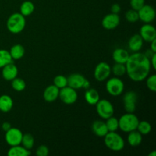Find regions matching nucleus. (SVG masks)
<instances>
[{"instance_id": "nucleus-1", "label": "nucleus", "mask_w": 156, "mask_h": 156, "mask_svg": "<svg viewBox=\"0 0 156 156\" xmlns=\"http://www.w3.org/2000/svg\"><path fill=\"white\" fill-rule=\"evenodd\" d=\"M126 73L131 80L142 82L147 78L151 69L150 59L143 53L129 55L126 63Z\"/></svg>"}, {"instance_id": "nucleus-2", "label": "nucleus", "mask_w": 156, "mask_h": 156, "mask_svg": "<svg viewBox=\"0 0 156 156\" xmlns=\"http://www.w3.org/2000/svg\"><path fill=\"white\" fill-rule=\"evenodd\" d=\"M26 20L21 13H14L8 18L7 29L12 34L21 33L25 27Z\"/></svg>"}, {"instance_id": "nucleus-3", "label": "nucleus", "mask_w": 156, "mask_h": 156, "mask_svg": "<svg viewBox=\"0 0 156 156\" xmlns=\"http://www.w3.org/2000/svg\"><path fill=\"white\" fill-rule=\"evenodd\" d=\"M118 122L120 130L124 133H129L137 129L140 120L133 113H127L121 116Z\"/></svg>"}, {"instance_id": "nucleus-4", "label": "nucleus", "mask_w": 156, "mask_h": 156, "mask_svg": "<svg viewBox=\"0 0 156 156\" xmlns=\"http://www.w3.org/2000/svg\"><path fill=\"white\" fill-rule=\"evenodd\" d=\"M105 144L114 152H119L124 148L125 143L123 137L115 132H108L105 136Z\"/></svg>"}, {"instance_id": "nucleus-5", "label": "nucleus", "mask_w": 156, "mask_h": 156, "mask_svg": "<svg viewBox=\"0 0 156 156\" xmlns=\"http://www.w3.org/2000/svg\"><path fill=\"white\" fill-rule=\"evenodd\" d=\"M96 111L98 114L102 119L107 120L110 117L113 116L114 112V108L111 101L106 99L99 100L96 104Z\"/></svg>"}, {"instance_id": "nucleus-6", "label": "nucleus", "mask_w": 156, "mask_h": 156, "mask_svg": "<svg viewBox=\"0 0 156 156\" xmlns=\"http://www.w3.org/2000/svg\"><path fill=\"white\" fill-rule=\"evenodd\" d=\"M106 90L111 95L117 97L123 93L124 90V84L120 78H111L107 82Z\"/></svg>"}, {"instance_id": "nucleus-7", "label": "nucleus", "mask_w": 156, "mask_h": 156, "mask_svg": "<svg viewBox=\"0 0 156 156\" xmlns=\"http://www.w3.org/2000/svg\"><path fill=\"white\" fill-rule=\"evenodd\" d=\"M59 97L66 105H73L77 101L78 94L76 89L67 85L59 89Z\"/></svg>"}, {"instance_id": "nucleus-8", "label": "nucleus", "mask_w": 156, "mask_h": 156, "mask_svg": "<svg viewBox=\"0 0 156 156\" xmlns=\"http://www.w3.org/2000/svg\"><path fill=\"white\" fill-rule=\"evenodd\" d=\"M111 73V67L105 62H101L96 66L94 72V76L98 82H103L110 76Z\"/></svg>"}, {"instance_id": "nucleus-9", "label": "nucleus", "mask_w": 156, "mask_h": 156, "mask_svg": "<svg viewBox=\"0 0 156 156\" xmlns=\"http://www.w3.org/2000/svg\"><path fill=\"white\" fill-rule=\"evenodd\" d=\"M22 132L18 128H12L5 132V141L10 146H15L21 145L22 140Z\"/></svg>"}, {"instance_id": "nucleus-10", "label": "nucleus", "mask_w": 156, "mask_h": 156, "mask_svg": "<svg viewBox=\"0 0 156 156\" xmlns=\"http://www.w3.org/2000/svg\"><path fill=\"white\" fill-rule=\"evenodd\" d=\"M123 105L125 111L127 113H133L136 111L137 102V94L135 91H129L123 96Z\"/></svg>"}, {"instance_id": "nucleus-11", "label": "nucleus", "mask_w": 156, "mask_h": 156, "mask_svg": "<svg viewBox=\"0 0 156 156\" xmlns=\"http://www.w3.org/2000/svg\"><path fill=\"white\" fill-rule=\"evenodd\" d=\"M138 12L139 20L144 23H150L155 19V11L153 7L149 5H144Z\"/></svg>"}, {"instance_id": "nucleus-12", "label": "nucleus", "mask_w": 156, "mask_h": 156, "mask_svg": "<svg viewBox=\"0 0 156 156\" xmlns=\"http://www.w3.org/2000/svg\"><path fill=\"white\" fill-rule=\"evenodd\" d=\"M140 35L143 38V41L150 43L156 38V30L150 23H145L140 28Z\"/></svg>"}, {"instance_id": "nucleus-13", "label": "nucleus", "mask_w": 156, "mask_h": 156, "mask_svg": "<svg viewBox=\"0 0 156 156\" xmlns=\"http://www.w3.org/2000/svg\"><path fill=\"white\" fill-rule=\"evenodd\" d=\"M120 19L118 14L111 13L104 17L101 24L106 30H114L120 24Z\"/></svg>"}, {"instance_id": "nucleus-14", "label": "nucleus", "mask_w": 156, "mask_h": 156, "mask_svg": "<svg viewBox=\"0 0 156 156\" xmlns=\"http://www.w3.org/2000/svg\"><path fill=\"white\" fill-rule=\"evenodd\" d=\"M2 69V76L6 81H12L18 76V67L13 63V62L7 64Z\"/></svg>"}, {"instance_id": "nucleus-15", "label": "nucleus", "mask_w": 156, "mask_h": 156, "mask_svg": "<svg viewBox=\"0 0 156 156\" xmlns=\"http://www.w3.org/2000/svg\"><path fill=\"white\" fill-rule=\"evenodd\" d=\"M85 79H86L82 75L79 74V73H74V74L70 75L67 78L68 86L71 87L76 90L80 89L83 87Z\"/></svg>"}, {"instance_id": "nucleus-16", "label": "nucleus", "mask_w": 156, "mask_h": 156, "mask_svg": "<svg viewBox=\"0 0 156 156\" xmlns=\"http://www.w3.org/2000/svg\"><path fill=\"white\" fill-rule=\"evenodd\" d=\"M59 89L54 85H49L44 91V99L47 102L51 103L59 98Z\"/></svg>"}, {"instance_id": "nucleus-17", "label": "nucleus", "mask_w": 156, "mask_h": 156, "mask_svg": "<svg viewBox=\"0 0 156 156\" xmlns=\"http://www.w3.org/2000/svg\"><path fill=\"white\" fill-rule=\"evenodd\" d=\"M92 132L99 137H104L108 133L106 123L101 120H95L91 125Z\"/></svg>"}, {"instance_id": "nucleus-18", "label": "nucleus", "mask_w": 156, "mask_h": 156, "mask_svg": "<svg viewBox=\"0 0 156 156\" xmlns=\"http://www.w3.org/2000/svg\"><path fill=\"white\" fill-rule=\"evenodd\" d=\"M143 45V40L140 34H134L131 37L128 42V47L133 52H139Z\"/></svg>"}, {"instance_id": "nucleus-19", "label": "nucleus", "mask_w": 156, "mask_h": 156, "mask_svg": "<svg viewBox=\"0 0 156 156\" xmlns=\"http://www.w3.org/2000/svg\"><path fill=\"white\" fill-rule=\"evenodd\" d=\"M129 54L123 48H117L113 53V59L117 63L125 64L129 59Z\"/></svg>"}, {"instance_id": "nucleus-20", "label": "nucleus", "mask_w": 156, "mask_h": 156, "mask_svg": "<svg viewBox=\"0 0 156 156\" xmlns=\"http://www.w3.org/2000/svg\"><path fill=\"white\" fill-rule=\"evenodd\" d=\"M13 108V100L8 94H2L0 96V111L7 113Z\"/></svg>"}, {"instance_id": "nucleus-21", "label": "nucleus", "mask_w": 156, "mask_h": 156, "mask_svg": "<svg viewBox=\"0 0 156 156\" xmlns=\"http://www.w3.org/2000/svg\"><path fill=\"white\" fill-rule=\"evenodd\" d=\"M85 99L90 105H95L100 100V96L97 90L94 88H88L85 94Z\"/></svg>"}, {"instance_id": "nucleus-22", "label": "nucleus", "mask_w": 156, "mask_h": 156, "mask_svg": "<svg viewBox=\"0 0 156 156\" xmlns=\"http://www.w3.org/2000/svg\"><path fill=\"white\" fill-rule=\"evenodd\" d=\"M128 133L129 135L127 136V142L129 146H138L141 144L143 141V136H142L143 135L139 131H137V129L131 131Z\"/></svg>"}, {"instance_id": "nucleus-23", "label": "nucleus", "mask_w": 156, "mask_h": 156, "mask_svg": "<svg viewBox=\"0 0 156 156\" xmlns=\"http://www.w3.org/2000/svg\"><path fill=\"white\" fill-rule=\"evenodd\" d=\"M7 155L9 156H28L31 155V152L28 149L18 145L12 146L8 151Z\"/></svg>"}, {"instance_id": "nucleus-24", "label": "nucleus", "mask_w": 156, "mask_h": 156, "mask_svg": "<svg viewBox=\"0 0 156 156\" xmlns=\"http://www.w3.org/2000/svg\"><path fill=\"white\" fill-rule=\"evenodd\" d=\"M9 53H10L12 59L18 60V59H21L24 56L25 50H24V47L21 44H15V45L12 46Z\"/></svg>"}, {"instance_id": "nucleus-25", "label": "nucleus", "mask_w": 156, "mask_h": 156, "mask_svg": "<svg viewBox=\"0 0 156 156\" xmlns=\"http://www.w3.org/2000/svg\"><path fill=\"white\" fill-rule=\"evenodd\" d=\"M34 11V5L30 1L24 2L20 7V13L24 17L30 15Z\"/></svg>"}, {"instance_id": "nucleus-26", "label": "nucleus", "mask_w": 156, "mask_h": 156, "mask_svg": "<svg viewBox=\"0 0 156 156\" xmlns=\"http://www.w3.org/2000/svg\"><path fill=\"white\" fill-rule=\"evenodd\" d=\"M13 62L9 51L6 50H0V68H2L7 64Z\"/></svg>"}, {"instance_id": "nucleus-27", "label": "nucleus", "mask_w": 156, "mask_h": 156, "mask_svg": "<svg viewBox=\"0 0 156 156\" xmlns=\"http://www.w3.org/2000/svg\"><path fill=\"white\" fill-rule=\"evenodd\" d=\"M21 144L26 149L30 150V149H31L33 148L34 144V136L30 133L24 134L22 136Z\"/></svg>"}, {"instance_id": "nucleus-28", "label": "nucleus", "mask_w": 156, "mask_h": 156, "mask_svg": "<svg viewBox=\"0 0 156 156\" xmlns=\"http://www.w3.org/2000/svg\"><path fill=\"white\" fill-rule=\"evenodd\" d=\"M136 129L142 135H147V134L150 133V132L152 131V126L148 121L143 120V121L139 122Z\"/></svg>"}, {"instance_id": "nucleus-29", "label": "nucleus", "mask_w": 156, "mask_h": 156, "mask_svg": "<svg viewBox=\"0 0 156 156\" xmlns=\"http://www.w3.org/2000/svg\"><path fill=\"white\" fill-rule=\"evenodd\" d=\"M105 123H106L108 132H115L119 129L118 119L113 117V116L107 119V121Z\"/></svg>"}, {"instance_id": "nucleus-30", "label": "nucleus", "mask_w": 156, "mask_h": 156, "mask_svg": "<svg viewBox=\"0 0 156 156\" xmlns=\"http://www.w3.org/2000/svg\"><path fill=\"white\" fill-rule=\"evenodd\" d=\"M12 87L15 91H22L25 89L26 83L22 79L16 77L12 80Z\"/></svg>"}, {"instance_id": "nucleus-31", "label": "nucleus", "mask_w": 156, "mask_h": 156, "mask_svg": "<svg viewBox=\"0 0 156 156\" xmlns=\"http://www.w3.org/2000/svg\"><path fill=\"white\" fill-rule=\"evenodd\" d=\"M111 72L114 73V76H117V77L123 76L126 73V66L125 64L116 62L111 68Z\"/></svg>"}, {"instance_id": "nucleus-32", "label": "nucleus", "mask_w": 156, "mask_h": 156, "mask_svg": "<svg viewBox=\"0 0 156 156\" xmlns=\"http://www.w3.org/2000/svg\"><path fill=\"white\" fill-rule=\"evenodd\" d=\"M53 85L57 87L59 89L64 88L68 85L67 78L62 75H58L53 79Z\"/></svg>"}, {"instance_id": "nucleus-33", "label": "nucleus", "mask_w": 156, "mask_h": 156, "mask_svg": "<svg viewBox=\"0 0 156 156\" xmlns=\"http://www.w3.org/2000/svg\"><path fill=\"white\" fill-rule=\"evenodd\" d=\"M126 19L127 20L128 22L129 23H135L136 22L139 20V15L138 12L134 9H130V10H128L126 12Z\"/></svg>"}, {"instance_id": "nucleus-34", "label": "nucleus", "mask_w": 156, "mask_h": 156, "mask_svg": "<svg viewBox=\"0 0 156 156\" xmlns=\"http://www.w3.org/2000/svg\"><path fill=\"white\" fill-rule=\"evenodd\" d=\"M146 85L150 91L155 92L156 91V75L148 76L146 78Z\"/></svg>"}, {"instance_id": "nucleus-35", "label": "nucleus", "mask_w": 156, "mask_h": 156, "mask_svg": "<svg viewBox=\"0 0 156 156\" xmlns=\"http://www.w3.org/2000/svg\"><path fill=\"white\" fill-rule=\"evenodd\" d=\"M145 5V0H130V6L132 9L139 11Z\"/></svg>"}, {"instance_id": "nucleus-36", "label": "nucleus", "mask_w": 156, "mask_h": 156, "mask_svg": "<svg viewBox=\"0 0 156 156\" xmlns=\"http://www.w3.org/2000/svg\"><path fill=\"white\" fill-rule=\"evenodd\" d=\"M36 155L37 156H47L49 155V149L47 146L41 145L37 149Z\"/></svg>"}, {"instance_id": "nucleus-37", "label": "nucleus", "mask_w": 156, "mask_h": 156, "mask_svg": "<svg viewBox=\"0 0 156 156\" xmlns=\"http://www.w3.org/2000/svg\"><path fill=\"white\" fill-rule=\"evenodd\" d=\"M111 13L118 14L119 12L121 11V8H120V5L115 3V4H114V5H111Z\"/></svg>"}, {"instance_id": "nucleus-38", "label": "nucleus", "mask_w": 156, "mask_h": 156, "mask_svg": "<svg viewBox=\"0 0 156 156\" xmlns=\"http://www.w3.org/2000/svg\"><path fill=\"white\" fill-rule=\"evenodd\" d=\"M11 127H12V125H11V123H9V122H4V123H2V129L5 132L9 130Z\"/></svg>"}, {"instance_id": "nucleus-39", "label": "nucleus", "mask_w": 156, "mask_h": 156, "mask_svg": "<svg viewBox=\"0 0 156 156\" xmlns=\"http://www.w3.org/2000/svg\"><path fill=\"white\" fill-rule=\"evenodd\" d=\"M156 53H154L153 56L151 57L150 59V64L151 66H152V67H153L154 69H156Z\"/></svg>"}, {"instance_id": "nucleus-40", "label": "nucleus", "mask_w": 156, "mask_h": 156, "mask_svg": "<svg viewBox=\"0 0 156 156\" xmlns=\"http://www.w3.org/2000/svg\"><path fill=\"white\" fill-rule=\"evenodd\" d=\"M150 50L154 53H156V38L150 42Z\"/></svg>"}, {"instance_id": "nucleus-41", "label": "nucleus", "mask_w": 156, "mask_h": 156, "mask_svg": "<svg viewBox=\"0 0 156 156\" xmlns=\"http://www.w3.org/2000/svg\"><path fill=\"white\" fill-rule=\"evenodd\" d=\"M154 53H154V52H152L151 50H148L146 52V53H144V54L146 55V56H147V57L149 58V59H150L151 57H152V56L154 55Z\"/></svg>"}, {"instance_id": "nucleus-42", "label": "nucleus", "mask_w": 156, "mask_h": 156, "mask_svg": "<svg viewBox=\"0 0 156 156\" xmlns=\"http://www.w3.org/2000/svg\"><path fill=\"white\" fill-rule=\"evenodd\" d=\"M83 88H85V89H88V88H90V82L89 81H88L87 79H85V82H84V85H83V87H82Z\"/></svg>"}, {"instance_id": "nucleus-43", "label": "nucleus", "mask_w": 156, "mask_h": 156, "mask_svg": "<svg viewBox=\"0 0 156 156\" xmlns=\"http://www.w3.org/2000/svg\"><path fill=\"white\" fill-rule=\"evenodd\" d=\"M149 156H156V152H155V151H153L152 152L149 153Z\"/></svg>"}]
</instances>
